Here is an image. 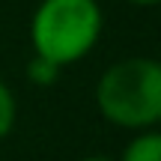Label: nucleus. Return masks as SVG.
I'll use <instances>...</instances> for the list:
<instances>
[{"label": "nucleus", "instance_id": "1", "mask_svg": "<svg viewBox=\"0 0 161 161\" xmlns=\"http://www.w3.org/2000/svg\"><path fill=\"white\" fill-rule=\"evenodd\" d=\"M96 108L116 128H155L161 122V63L125 57L108 66L96 84Z\"/></svg>", "mask_w": 161, "mask_h": 161}, {"label": "nucleus", "instance_id": "2", "mask_svg": "<svg viewBox=\"0 0 161 161\" xmlns=\"http://www.w3.org/2000/svg\"><path fill=\"white\" fill-rule=\"evenodd\" d=\"M102 27L96 0H42L30 18V45L36 57L66 69L98 45Z\"/></svg>", "mask_w": 161, "mask_h": 161}, {"label": "nucleus", "instance_id": "3", "mask_svg": "<svg viewBox=\"0 0 161 161\" xmlns=\"http://www.w3.org/2000/svg\"><path fill=\"white\" fill-rule=\"evenodd\" d=\"M116 161H161V131H137V137L128 140Z\"/></svg>", "mask_w": 161, "mask_h": 161}, {"label": "nucleus", "instance_id": "4", "mask_svg": "<svg viewBox=\"0 0 161 161\" xmlns=\"http://www.w3.org/2000/svg\"><path fill=\"white\" fill-rule=\"evenodd\" d=\"M60 66H54V63H48V60H42V57H36L33 54V60L27 63V78L33 80L36 86H51V84H57V78H60Z\"/></svg>", "mask_w": 161, "mask_h": 161}, {"label": "nucleus", "instance_id": "5", "mask_svg": "<svg viewBox=\"0 0 161 161\" xmlns=\"http://www.w3.org/2000/svg\"><path fill=\"white\" fill-rule=\"evenodd\" d=\"M15 116H18V104L12 90L6 86V80H0V140L15 128Z\"/></svg>", "mask_w": 161, "mask_h": 161}, {"label": "nucleus", "instance_id": "6", "mask_svg": "<svg viewBox=\"0 0 161 161\" xmlns=\"http://www.w3.org/2000/svg\"><path fill=\"white\" fill-rule=\"evenodd\" d=\"M78 161H116V158H110V155H84Z\"/></svg>", "mask_w": 161, "mask_h": 161}, {"label": "nucleus", "instance_id": "7", "mask_svg": "<svg viewBox=\"0 0 161 161\" xmlns=\"http://www.w3.org/2000/svg\"><path fill=\"white\" fill-rule=\"evenodd\" d=\"M128 3H134V6H155V3H161V0H128Z\"/></svg>", "mask_w": 161, "mask_h": 161}, {"label": "nucleus", "instance_id": "8", "mask_svg": "<svg viewBox=\"0 0 161 161\" xmlns=\"http://www.w3.org/2000/svg\"><path fill=\"white\" fill-rule=\"evenodd\" d=\"M158 63H161V57H158Z\"/></svg>", "mask_w": 161, "mask_h": 161}]
</instances>
